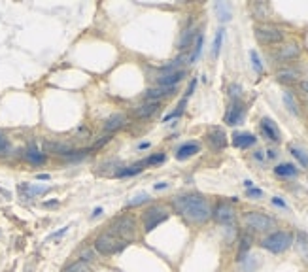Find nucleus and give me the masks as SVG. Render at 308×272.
<instances>
[{
  "mask_svg": "<svg viewBox=\"0 0 308 272\" xmlns=\"http://www.w3.org/2000/svg\"><path fill=\"white\" fill-rule=\"evenodd\" d=\"M172 208L191 225H202L212 217V206L208 199L197 193L180 195L172 199Z\"/></svg>",
  "mask_w": 308,
  "mask_h": 272,
  "instance_id": "f257e3e1",
  "label": "nucleus"
},
{
  "mask_svg": "<svg viewBox=\"0 0 308 272\" xmlns=\"http://www.w3.org/2000/svg\"><path fill=\"white\" fill-rule=\"evenodd\" d=\"M108 231H110L112 235H115L117 238H121L123 242L130 244L135 242L138 237V223L130 214L119 215V217H114V219H112Z\"/></svg>",
  "mask_w": 308,
  "mask_h": 272,
  "instance_id": "f03ea898",
  "label": "nucleus"
},
{
  "mask_svg": "<svg viewBox=\"0 0 308 272\" xmlns=\"http://www.w3.org/2000/svg\"><path fill=\"white\" fill-rule=\"evenodd\" d=\"M295 238L291 233L287 231H274L271 235H267L263 240H261V248L271 253H284L287 251L291 246H293Z\"/></svg>",
  "mask_w": 308,
  "mask_h": 272,
  "instance_id": "7ed1b4c3",
  "label": "nucleus"
},
{
  "mask_svg": "<svg viewBox=\"0 0 308 272\" xmlns=\"http://www.w3.org/2000/svg\"><path fill=\"white\" fill-rule=\"evenodd\" d=\"M127 246H129V244L123 242L121 238H117L115 235H112L110 231L101 233L93 242V248L99 251L101 255H115V253H119V251L125 250Z\"/></svg>",
  "mask_w": 308,
  "mask_h": 272,
  "instance_id": "20e7f679",
  "label": "nucleus"
},
{
  "mask_svg": "<svg viewBox=\"0 0 308 272\" xmlns=\"http://www.w3.org/2000/svg\"><path fill=\"white\" fill-rule=\"evenodd\" d=\"M168 215H170V212H168L165 206H161V204H151V206H148L142 214V231L146 235L151 233L153 229H157L163 221H166Z\"/></svg>",
  "mask_w": 308,
  "mask_h": 272,
  "instance_id": "39448f33",
  "label": "nucleus"
},
{
  "mask_svg": "<svg viewBox=\"0 0 308 272\" xmlns=\"http://www.w3.org/2000/svg\"><path fill=\"white\" fill-rule=\"evenodd\" d=\"M244 225L255 233H269L271 229H274L276 221L271 215L261 214V212H248V214H244Z\"/></svg>",
  "mask_w": 308,
  "mask_h": 272,
  "instance_id": "423d86ee",
  "label": "nucleus"
},
{
  "mask_svg": "<svg viewBox=\"0 0 308 272\" xmlns=\"http://www.w3.org/2000/svg\"><path fill=\"white\" fill-rule=\"evenodd\" d=\"M255 38L261 43H280L284 40V30L276 27V25H269V23H259L255 25Z\"/></svg>",
  "mask_w": 308,
  "mask_h": 272,
  "instance_id": "0eeeda50",
  "label": "nucleus"
},
{
  "mask_svg": "<svg viewBox=\"0 0 308 272\" xmlns=\"http://www.w3.org/2000/svg\"><path fill=\"white\" fill-rule=\"evenodd\" d=\"M212 217L222 225H233L235 221V208L229 202H217L215 208L212 210Z\"/></svg>",
  "mask_w": 308,
  "mask_h": 272,
  "instance_id": "6e6552de",
  "label": "nucleus"
},
{
  "mask_svg": "<svg viewBox=\"0 0 308 272\" xmlns=\"http://www.w3.org/2000/svg\"><path fill=\"white\" fill-rule=\"evenodd\" d=\"M244 119V104L240 101H233L231 102V106L227 108V114H225V123L227 125H238V123H242Z\"/></svg>",
  "mask_w": 308,
  "mask_h": 272,
  "instance_id": "1a4fd4ad",
  "label": "nucleus"
},
{
  "mask_svg": "<svg viewBox=\"0 0 308 272\" xmlns=\"http://www.w3.org/2000/svg\"><path fill=\"white\" fill-rule=\"evenodd\" d=\"M206 138L214 150H223V148L227 146V134H225V130L219 129V127H214V129L208 130Z\"/></svg>",
  "mask_w": 308,
  "mask_h": 272,
  "instance_id": "9d476101",
  "label": "nucleus"
},
{
  "mask_svg": "<svg viewBox=\"0 0 308 272\" xmlns=\"http://www.w3.org/2000/svg\"><path fill=\"white\" fill-rule=\"evenodd\" d=\"M299 55H301V48L297 43H286V46L278 48L274 57H276V61H293Z\"/></svg>",
  "mask_w": 308,
  "mask_h": 272,
  "instance_id": "9b49d317",
  "label": "nucleus"
},
{
  "mask_svg": "<svg viewBox=\"0 0 308 272\" xmlns=\"http://www.w3.org/2000/svg\"><path fill=\"white\" fill-rule=\"evenodd\" d=\"M176 91V87H151L146 91V101L150 102H161V99H166V97H170L172 93Z\"/></svg>",
  "mask_w": 308,
  "mask_h": 272,
  "instance_id": "f8f14e48",
  "label": "nucleus"
},
{
  "mask_svg": "<svg viewBox=\"0 0 308 272\" xmlns=\"http://www.w3.org/2000/svg\"><path fill=\"white\" fill-rule=\"evenodd\" d=\"M186 78V70H178V72H172V74H163L157 78V85L161 87H176Z\"/></svg>",
  "mask_w": 308,
  "mask_h": 272,
  "instance_id": "ddd939ff",
  "label": "nucleus"
},
{
  "mask_svg": "<svg viewBox=\"0 0 308 272\" xmlns=\"http://www.w3.org/2000/svg\"><path fill=\"white\" fill-rule=\"evenodd\" d=\"M261 132H263L269 140L280 142V129L276 127V123H274L273 119H269V117H263V119H261Z\"/></svg>",
  "mask_w": 308,
  "mask_h": 272,
  "instance_id": "4468645a",
  "label": "nucleus"
},
{
  "mask_svg": "<svg viewBox=\"0 0 308 272\" xmlns=\"http://www.w3.org/2000/svg\"><path fill=\"white\" fill-rule=\"evenodd\" d=\"M201 151V146L197 142H187V144H182L178 150H176V159L178 161H186V159L193 157Z\"/></svg>",
  "mask_w": 308,
  "mask_h": 272,
  "instance_id": "2eb2a0df",
  "label": "nucleus"
},
{
  "mask_svg": "<svg viewBox=\"0 0 308 272\" xmlns=\"http://www.w3.org/2000/svg\"><path fill=\"white\" fill-rule=\"evenodd\" d=\"M255 142H257V138L251 134V132H235V134H233V146H235V148H240V150L251 148Z\"/></svg>",
  "mask_w": 308,
  "mask_h": 272,
  "instance_id": "dca6fc26",
  "label": "nucleus"
},
{
  "mask_svg": "<svg viewBox=\"0 0 308 272\" xmlns=\"http://www.w3.org/2000/svg\"><path fill=\"white\" fill-rule=\"evenodd\" d=\"M197 34H199V30L195 29V27H187V29H184V32L180 36V42H178L180 50L186 51L187 48H193L195 40H197Z\"/></svg>",
  "mask_w": 308,
  "mask_h": 272,
  "instance_id": "f3484780",
  "label": "nucleus"
},
{
  "mask_svg": "<svg viewBox=\"0 0 308 272\" xmlns=\"http://www.w3.org/2000/svg\"><path fill=\"white\" fill-rule=\"evenodd\" d=\"M159 104H161V102L146 101L144 104H140L138 108H135V115H137L138 119H146V117H151V115H153L159 110Z\"/></svg>",
  "mask_w": 308,
  "mask_h": 272,
  "instance_id": "a211bd4d",
  "label": "nucleus"
},
{
  "mask_svg": "<svg viewBox=\"0 0 308 272\" xmlns=\"http://www.w3.org/2000/svg\"><path fill=\"white\" fill-rule=\"evenodd\" d=\"M125 123H127V117L123 114H114L110 115L106 119V123H104V129L108 130V132H114V130H119L125 127Z\"/></svg>",
  "mask_w": 308,
  "mask_h": 272,
  "instance_id": "6ab92c4d",
  "label": "nucleus"
},
{
  "mask_svg": "<svg viewBox=\"0 0 308 272\" xmlns=\"http://www.w3.org/2000/svg\"><path fill=\"white\" fill-rule=\"evenodd\" d=\"M295 246H297V251L299 255L302 257L304 263H308V235L306 233H299L297 235V240H295Z\"/></svg>",
  "mask_w": 308,
  "mask_h": 272,
  "instance_id": "aec40b11",
  "label": "nucleus"
},
{
  "mask_svg": "<svg viewBox=\"0 0 308 272\" xmlns=\"http://www.w3.org/2000/svg\"><path fill=\"white\" fill-rule=\"evenodd\" d=\"M276 78H278L280 81L291 83V81H297V79L301 78V72L297 70V68H282V70L276 72Z\"/></svg>",
  "mask_w": 308,
  "mask_h": 272,
  "instance_id": "412c9836",
  "label": "nucleus"
},
{
  "mask_svg": "<svg viewBox=\"0 0 308 272\" xmlns=\"http://www.w3.org/2000/svg\"><path fill=\"white\" fill-rule=\"evenodd\" d=\"M25 159H27L29 163H32V165H43L48 157H46L43 153H40V151L36 150V148H32V146H30L29 150L25 151Z\"/></svg>",
  "mask_w": 308,
  "mask_h": 272,
  "instance_id": "4be33fe9",
  "label": "nucleus"
},
{
  "mask_svg": "<svg viewBox=\"0 0 308 272\" xmlns=\"http://www.w3.org/2000/svg\"><path fill=\"white\" fill-rule=\"evenodd\" d=\"M297 168H295L293 165H289V163H282V165H278L276 168H274V174L276 176H282V178H293V176H297Z\"/></svg>",
  "mask_w": 308,
  "mask_h": 272,
  "instance_id": "5701e85b",
  "label": "nucleus"
},
{
  "mask_svg": "<svg viewBox=\"0 0 308 272\" xmlns=\"http://www.w3.org/2000/svg\"><path fill=\"white\" fill-rule=\"evenodd\" d=\"M202 42H204V36L199 32V34H197V40H195V43H193V51H191V53H189V57H187V63H195L197 59L201 57Z\"/></svg>",
  "mask_w": 308,
  "mask_h": 272,
  "instance_id": "b1692460",
  "label": "nucleus"
},
{
  "mask_svg": "<svg viewBox=\"0 0 308 272\" xmlns=\"http://www.w3.org/2000/svg\"><path fill=\"white\" fill-rule=\"evenodd\" d=\"M142 166H144V161H142V163H137V165H133V166H127V168H121V170H117V172H115V176H117V178L137 176V174H140V172H142Z\"/></svg>",
  "mask_w": 308,
  "mask_h": 272,
  "instance_id": "393cba45",
  "label": "nucleus"
},
{
  "mask_svg": "<svg viewBox=\"0 0 308 272\" xmlns=\"http://www.w3.org/2000/svg\"><path fill=\"white\" fill-rule=\"evenodd\" d=\"M215 14L219 21H229L231 19V6L227 2H215Z\"/></svg>",
  "mask_w": 308,
  "mask_h": 272,
  "instance_id": "a878e982",
  "label": "nucleus"
},
{
  "mask_svg": "<svg viewBox=\"0 0 308 272\" xmlns=\"http://www.w3.org/2000/svg\"><path fill=\"white\" fill-rule=\"evenodd\" d=\"M250 248H251V238H250V235H242V238H240V248H238V263L242 261L246 255H248V251H250Z\"/></svg>",
  "mask_w": 308,
  "mask_h": 272,
  "instance_id": "bb28decb",
  "label": "nucleus"
},
{
  "mask_svg": "<svg viewBox=\"0 0 308 272\" xmlns=\"http://www.w3.org/2000/svg\"><path fill=\"white\" fill-rule=\"evenodd\" d=\"M63 272H91V266H89V263L78 259V261H74L70 265H66L65 268H63Z\"/></svg>",
  "mask_w": 308,
  "mask_h": 272,
  "instance_id": "cd10ccee",
  "label": "nucleus"
},
{
  "mask_svg": "<svg viewBox=\"0 0 308 272\" xmlns=\"http://www.w3.org/2000/svg\"><path fill=\"white\" fill-rule=\"evenodd\" d=\"M46 150L53 151V153H59V155H63V157H66L72 151L70 146H66V144H53V142H46Z\"/></svg>",
  "mask_w": 308,
  "mask_h": 272,
  "instance_id": "c85d7f7f",
  "label": "nucleus"
},
{
  "mask_svg": "<svg viewBox=\"0 0 308 272\" xmlns=\"http://www.w3.org/2000/svg\"><path fill=\"white\" fill-rule=\"evenodd\" d=\"M289 151H291V155H293L302 166H306L308 168V153L301 148H297V146H289Z\"/></svg>",
  "mask_w": 308,
  "mask_h": 272,
  "instance_id": "c756f323",
  "label": "nucleus"
},
{
  "mask_svg": "<svg viewBox=\"0 0 308 272\" xmlns=\"http://www.w3.org/2000/svg\"><path fill=\"white\" fill-rule=\"evenodd\" d=\"M284 102H286V106L289 108V112H291V114L293 115L299 114V108H297V102H295L291 91H286V93H284Z\"/></svg>",
  "mask_w": 308,
  "mask_h": 272,
  "instance_id": "7c9ffc66",
  "label": "nucleus"
},
{
  "mask_svg": "<svg viewBox=\"0 0 308 272\" xmlns=\"http://www.w3.org/2000/svg\"><path fill=\"white\" fill-rule=\"evenodd\" d=\"M148 201H150V195H148V193H138V195H135L129 202H127V206L137 208V206H140V204H144V202H148Z\"/></svg>",
  "mask_w": 308,
  "mask_h": 272,
  "instance_id": "2f4dec72",
  "label": "nucleus"
},
{
  "mask_svg": "<svg viewBox=\"0 0 308 272\" xmlns=\"http://www.w3.org/2000/svg\"><path fill=\"white\" fill-rule=\"evenodd\" d=\"M223 32H225L223 29H219L217 32H215L214 48H212V55H214V57H217V55H219V50H222V43H223Z\"/></svg>",
  "mask_w": 308,
  "mask_h": 272,
  "instance_id": "473e14b6",
  "label": "nucleus"
},
{
  "mask_svg": "<svg viewBox=\"0 0 308 272\" xmlns=\"http://www.w3.org/2000/svg\"><path fill=\"white\" fill-rule=\"evenodd\" d=\"M250 59H251V66H253V70L257 72V74H261V72H263V63H261V59H259L257 51L251 50L250 51Z\"/></svg>",
  "mask_w": 308,
  "mask_h": 272,
  "instance_id": "72a5a7b5",
  "label": "nucleus"
},
{
  "mask_svg": "<svg viewBox=\"0 0 308 272\" xmlns=\"http://www.w3.org/2000/svg\"><path fill=\"white\" fill-rule=\"evenodd\" d=\"M251 12L255 14V17H265L269 14V6H267L265 2H257V4L251 6Z\"/></svg>",
  "mask_w": 308,
  "mask_h": 272,
  "instance_id": "f704fd0d",
  "label": "nucleus"
},
{
  "mask_svg": "<svg viewBox=\"0 0 308 272\" xmlns=\"http://www.w3.org/2000/svg\"><path fill=\"white\" fill-rule=\"evenodd\" d=\"M21 191H27V193L32 197V195H42L48 191V187H40V186H21Z\"/></svg>",
  "mask_w": 308,
  "mask_h": 272,
  "instance_id": "c9c22d12",
  "label": "nucleus"
},
{
  "mask_svg": "<svg viewBox=\"0 0 308 272\" xmlns=\"http://www.w3.org/2000/svg\"><path fill=\"white\" fill-rule=\"evenodd\" d=\"M166 159L165 153H155V155H151V157H148L146 161H144V165L146 166H151V165H159V163H163Z\"/></svg>",
  "mask_w": 308,
  "mask_h": 272,
  "instance_id": "e433bc0d",
  "label": "nucleus"
},
{
  "mask_svg": "<svg viewBox=\"0 0 308 272\" xmlns=\"http://www.w3.org/2000/svg\"><path fill=\"white\" fill-rule=\"evenodd\" d=\"M240 91H242V87L237 85V83H233V85H229V95L233 101H238V97H240Z\"/></svg>",
  "mask_w": 308,
  "mask_h": 272,
  "instance_id": "4c0bfd02",
  "label": "nucleus"
},
{
  "mask_svg": "<svg viewBox=\"0 0 308 272\" xmlns=\"http://www.w3.org/2000/svg\"><path fill=\"white\" fill-rule=\"evenodd\" d=\"M79 261H85V263H89V261H93V251L91 250H81L79 251Z\"/></svg>",
  "mask_w": 308,
  "mask_h": 272,
  "instance_id": "58836bf2",
  "label": "nucleus"
},
{
  "mask_svg": "<svg viewBox=\"0 0 308 272\" xmlns=\"http://www.w3.org/2000/svg\"><path fill=\"white\" fill-rule=\"evenodd\" d=\"M248 197H251V199H261V197H263V191L257 189V187H251V189H248Z\"/></svg>",
  "mask_w": 308,
  "mask_h": 272,
  "instance_id": "ea45409f",
  "label": "nucleus"
},
{
  "mask_svg": "<svg viewBox=\"0 0 308 272\" xmlns=\"http://www.w3.org/2000/svg\"><path fill=\"white\" fill-rule=\"evenodd\" d=\"M273 204H274V206H278V208H287V204L282 201L280 197H273Z\"/></svg>",
  "mask_w": 308,
  "mask_h": 272,
  "instance_id": "a19ab883",
  "label": "nucleus"
},
{
  "mask_svg": "<svg viewBox=\"0 0 308 272\" xmlns=\"http://www.w3.org/2000/svg\"><path fill=\"white\" fill-rule=\"evenodd\" d=\"M6 150H8V140H6V136L0 134V153H2V151H6Z\"/></svg>",
  "mask_w": 308,
  "mask_h": 272,
  "instance_id": "79ce46f5",
  "label": "nucleus"
},
{
  "mask_svg": "<svg viewBox=\"0 0 308 272\" xmlns=\"http://www.w3.org/2000/svg\"><path fill=\"white\" fill-rule=\"evenodd\" d=\"M70 229V225H66V227H63V229L59 231V233H53V235H51V238H59V237H63V235H65L66 231Z\"/></svg>",
  "mask_w": 308,
  "mask_h": 272,
  "instance_id": "37998d69",
  "label": "nucleus"
},
{
  "mask_svg": "<svg viewBox=\"0 0 308 272\" xmlns=\"http://www.w3.org/2000/svg\"><path fill=\"white\" fill-rule=\"evenodd\" d=\"M102 214V208H95V212H93V217H99V215Z\"/></svg>",
  "mask_w": 308,
  "mask_h": 272,
  "instance_id": "c03bdc74",
  "label": "nucleus"
},
{
  "mask_svg": "<svg viewBox=\"0 0 308 272\" xmlns=\"http://www.w3.org/2000/svg\"><path fill=\"white\" fill-rule=\"evenodd\" d=\"M244 186H246V189H251V187H253V182H250V179H246V182H244Z\"/></svg>",
  "mask_w": 308,
  "mask_h": 272,
  "instance_id": "a18cd8bd",
  "label": "nucleus"
},
{
  "mask_svg": "<svg viewBox=\"0 0 308 272\" xmlns=\"http://www.w3.org/2000/svg\"><path fill=\"white\" fill-rule=\"evenodd\" d=\"M38 179H50V174H38Z\"/></svg>",
  "mask_w": 308,
  "mask_h": 272,
  "instance_id": "49530a36",
  "label": "nucleus"
},
{
  "mask_svg": "<svg viewBox=\"0 0 308 272\" xmlns=\"http://www.w3.org/2000/svg\"><path fill=\"white\" fill-rule=\"evenodd\" d=\"M301 87H302V91H306V93H308V81H302Z\"/></svg>",
  "mask_w": 308,
  "mask_h": 272,
  "instance_id": "de8ad7c7",
  "label": "nucleus"
},
{
  "mask_svg": "<svg viewBox=\"0 0 308 272\" xmlns=\"http://www.w3.org/2000/svg\"><path fill=\"white\" fill-rule=\"evenodd\" d=\"M165 187H166V184H157V186H155V189L159 191V189H165Z\"/></svg>",
  "mask_w": 308,
  "mask_h": 272,
  "instance_id": "09e8293b",
  "label": "nucleus"
},
{
  "mask_svg": "<svg viewBox=\"0 0 308 272\" xmlns=\"http://www.w3.org/2000/svg\"><path fill=\"white\" fill-rule=\"evenodd\" d=\"M148 146H150V144H148V142H142V144H140V146H138V148H140V150H144V148H148Z\"/></svg>",
  "mask_w": 308,
  "mask_h": 272,
  "instance_id": "8fccbe9b",
  "label": "nucleus"
}]
</instances>
